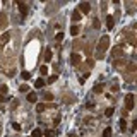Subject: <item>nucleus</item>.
Returning <instances> with one entry per match:
<instances>
[{"label":"nucleus","mask_w":137,"mask_h":137,"mask_svg":"<svg viewBox=\"0 0 137 137\" xmlns=\"http://www.w3.org/2000/svg\"><path fill=\"white\" fill-rule=\"evenodd\" d=\"M108 46H110V36H101V40H100V45H98V48H96V58H103L105 57V51L108 50Z\"/></svg>","instance_id":"obj_1"},{"label":"nucleus","mask_w":137,"mask_h":137,"mask_svg":"<svg viewBox=\"0 0 137 137\" xmlns=\"http://www.w3.org/2000/svg\"><path fill=\"white\" fill-rule=\"evenodd\" d=\"M134 110V94L125 96V112H132Z\"/></svg>","instance_id":"obj_2"},{"label":"nucleus","mask_w":137,"mask_h":137,"mask_svg":"<svg viewBox=\"0 0 137 137\" xmlns=\"http://www.w3.org/2000/svg\"><path fill=\"white\" fill-rule=\"evenodd\" d=\"M17 7H19V10H21V16L22 17L28 14V5H26L24 2H17Z\"/></svg>","instance_id":"obj_3"},{"label":"nucleus","mask_w":137,"mask_h":137,"mask_svg":"<svg viewBox=\"0 0 137 137\" xmlns=\"http://www.w3.org/2000/svg\"><path fill=\"white\" fill-rule=\"evenodd\" d=\"M70 62H72V65H77V63L81 62V55H79V53H72Z\"/></svg>","instance_id":"obj_4"},{"label":"nucleus","mask_w":137,"mask_h":137,"mask_svg":"<svg viewBox=\"0 0 137 137\" xmlns=\"http://www.w3.org/2000/svg\"><path fill=\"white\" fill-rule=\"evenodd\" d=\"M79 9H81V10H82L84 14H87V12H89V10H91V5L87 4V2H82V4L79 5Z\"/></svg>","instance_id":"obj_5"},{"label":"nucleus","mask_w":137,"mask_h":137,"mask_svg":"<svg viewBox=\"0 0 137 137\" xmlns=\"http://www.w3.org/2000/svg\"><path fill=\"white\" fill-rule=\"evenodd\" d=\"M45 84H46V82L41 79V77H40V79H36V82H34V87H36V89H41V87L45 86Z\"/></svg>","instance_id":"obj_6"},{"label":"nucleus","mask_w":137,"mask_h":137,"mask_svg":"<svg viewBox=\"0 0 137 137\" xmlns=\"http://www.w3.org/2000/svg\"><path fill=\"white\" fill-rule=\"evenodd\" d=\"M9 38H10V33H4V34H2V38H0V43L5 45V43L9 41Z\"/></svg>","instance_id":"obj_7"},{"label":"nucleus","mask_w":137,"mask_h":137,"mask_svg":"<svg viewBox=\"0 0 137 137\" xmlns=\"http://www.w3.org/2000/svg\"><path fill=\"white\" fill-rule=\"evenodd\" d=\"M113 24H115V19H113L112 16H108V17H106V26H108V29H112Z\"/></svg>","instance_id":"obj_8"},{"label":"nucleus","mask_w":137,"mask_h":137,"mask_svg":"<svg viewBox=\"0 0 137 137\" xmlns=\"http://www.w3.org/2000/svg\"><path fill=\"white\" fill-rule=\"evenodd\" d=\"M51 55H53V53H51V48H46V51H45V60H46V62H50V60H51Z\"/></svg>","instance_id":"obj_9"},{"label":"nucleus","mask_w":137,"mask_h":137,"mask_svg":"<svg viewBox=\"0 0 137 137\" xmlns=\"http://www.w3.org/2000/svg\"><path fill=\"white\" fill-rule=\"evenodd\" d=\"M28 101H31V103H36V101H38V96L34 94V93H29V94H28Z\"/></svg>","instance_id":"obj_10"},{"label":"nucleus","mask_w":137,"mask_h":137,"mask_svg":"<svg viewBox=\"0 0 137 137\" xmlns=\"http://www.w3.org/2000/svg\"><path fill=\"white\" fill-rule=\"evenodd\" d=\"M81 14H79V10H74V12H72V21H81Z\"/></svg>","instance_id":"obj_11"},{"label":"nucleus","mask_w":137,"mask_h":137,"mask_svg":"<svg viewBox=\"0 0 137 137\" xmlns=\"http://www.w3.org/2000/svg\"><path fill=\"white\" fill-rule=\"evenodd\" d=\"M41 135H43L41 129H34V130H33V134H31V137H41Z\"/></svg>","instance_id":"obj_12"},{"label":"nucleus","mask_w":137,"mask_h":137,"mask_svg":"<svg viewBox=\"0 0 137 137\" xmlns=\"http://www.w3.org/2000/svg\"><path fill=\"white\" fill-rule=\"evenodd\" d=\"M70 34L72 36H77V34H79V26H72L70 28Z\"/></svg>","instance_id":"obj_13"},{"label":"nucleus","mask_w":137,"mask_h":137,"mask_svg":"<svg viewBox=\"0 0 137 137\" xmlns=\"http://www.w3.org/2000/svg\"><path fill=\"white\" fill-rule=\"evenodd\" d=\"M103 137H112V127H106L103 130Z\"/></svg>","instance_id":"obj_14"},{"label":"nucleus","mask_w":137,"mask_h":137,"mask_svg":"<svg viewBox=\"0 0 137 137\" xmlns=\"http://www.w3.org/2000/svg\"><path fill=\"white\" fill-rule=\"evenodd\" d=\"M45 108H46V106H45V105H43V103H38V105H36V112H38V113L45 112Z\"/></svg>","instance_id":"obj_15"},{"label":"nucleus","mask_w":137,"mask_h":137,"mask_svg":"<svg viewBox=\"0 0 137 137\" xmlns=\"http://www.w3.org/2000/svg\"><path fill=\"white\" fill-rule=\"evenodd\" d=\"M40 74H41V75H46V74H48V67H46V65H41V69H40Z\"/></svg>","instance_id":"obj_16"},{"label":"nucleus","mask_w":137,"mask_h":137,"mask_svg":"<svg viewBox=\"0 0 137 137\" xmlns=\"http://www.w3.org/2000/svg\"><path fill=\"white\" fill-rule=\"evenodd\" d=\"M43 135H45V137H55V132H53V130H45Z\"/></svg>","instance_id":"obj_17"},{"label":"nucleus","mask_w":137,"mask_h":137,"mask_svg":"<svg viewBox=\"0 0 137 137\" xmlns=\"http://www.w3.org/2000/svg\"><path fill=\"white\" fill-rule=\"evenodd\" d=\"M120 129H122V130H125V129H127V122H125V118H123V116H122V120H120Z\"/></svg>","instance_id":"obj_18"},{"label":"nucleus","mask_w":137,"mask_h":137,"mask_svg":"<svg viewBox=\"0 0 137 137\" xmlns=\"http://www.w3.org/2000/svg\"><path fill=\"white\" fill-rule=\"evenodd\" d=\"M57 79H58V75H57V74H55V75H50V77H48V82H50V84H53Z\"/></svg>","instance_id":"obj_19"},{"label":"nucleus","mask_w":137,"mask_h":137,"mask_svg":"<svg viewBox=\"0 0 137 137\" xmlns=\"http://www.w3.org/2000/svg\"><path fill=\"white\" fill-rule=\"evenodd\" d=\"M94 93H101L103 91V84H100V86H94V89H93Z\"/></svg>","instance_id":"obj_20"},{"label":"nucleus","mask_w":137,"mask_h":137,"mask_svg":"<svg viewBox=\"0 0 137 137\" xmlns=\"http://www.w3.org/2000/svg\"><path fill=\"white\" fill-rule=\"evenodd\" d=\"M21 77H22L24 81H28L29 77H31V74H29V72H22V74H21Z\"/></svg>","instance_id":"obj_21"},{"label":"nucleus","mask_w":137,"mask_h":137,"mask_svg":"<svg viewBox=\"0 0 137 137\" xmlns=\"http://www.w3.org/2000/svg\"><path fill=\"white\" fill-rule=\"evenodd\" d=\"M113 113H115V110H113V108H108L106 112H105V115H106V116H112Z\"/></svg>","instance_id":"obj_22"},{"label":"nucleus","mask_w":137,"mask_h":137,"mask_svg":"<svg viewBox=\"0 0 137 137\" xmlns=\"http://www.w3.org/2000/svg\"><path fill=\"white\" fill-rule=\"evenodd\" d=\"M45 100L51 101V100H53V94H50V93H46V94H45Z\"/></svg>","instance_id":"obj_23"},{"label":"nucleus","mask_w":137,"mask_h":137,"mask_svg":"<svg viewBox=\"0 0 137 137\" xmlns=\"http://www.w3.org/2000/svg\"><path fill=\"white\" fill-rule=\"evenodd\" d=\"M55 40H57V41H62V40H63V33H58Z\"/></svg>","instance_id":"obj_24"},{"label":"nucleus","mask_w":137,"mask_h":137,"mask_svg":"<svg viewBox=\"0 0 137 137\" xmlns=\"http://www.w3.org/2000/svg\"><path fill=\"white\" fill-rule=\"evenodd\" d=\"M19 91H21V93H26V91H28V86H26V84H22V86L19 87Z\"/></svg>","instance_id":"obj_25"},{"label":"nucleus","mask_w":137,"mask_h":137,"mask_svg":"<svg viewBox=\"0 0 137 137\" xmlns=\"http://www.w3.org/2000/svg\"><path fill=\"white\" fill-rule=\"evenodd\" d=\"M12 127H14V130H21V125H19V123H16V122L12 123Z\"/></svg>","instance_id":"obj_26"},{"label":"nucleus","mask_w":137,"mask_h":137,"mask_svg":"<svg viewBox=\"0 0 137 137\" xmlns=\"http://www.w3.org/2000/svg\"><path fill=\"white\" fill-rule=\"evenodd\" d=\"M93 24H94V28H96V29L100 28V21H98V19H94V22H93Z\"/></svg>","instance_id":"obj_27"},{"label":"nucleus","mask_w":137,"mask_h":137,"mask_svg":"<svg viewBox=\"0 0 137 137\" xmlns=\"http://www.w3.org/2000/svg\"><path fill=\"white\" fill-rule=\"evenodd\" d=\"M0 91H2V93H7V86H5V84H4V86H0Z\"/></svg>","instance_id":"obj_28"},{"label":"nucleus","mask_w":137,"mask_h":137,"mask_svg":"<svg viewBox=\"0 0 137 137\" xmlns=\"http://www.w3.org/2000/svg\"><path fill=\"white\" fill-rule=\"evenodd\" d=\"M0 101H9V98H7V96H2V94H0Z\"/></svg>","instance_id":"obj_29"},{"label":"nucleus","mask_w":137,"mask_h":137,"mask_svg":"<svg viewBox=\"0 0 137 137\" xmlns=\"http://www.w3.org/2000/svg\"><path fill=\"white\" fill-rule=\"evenodd\" d=\"M70 137H77V135H75V134H70Z\"/></svg>","instance_id":"obj_30"}]
</instances>
